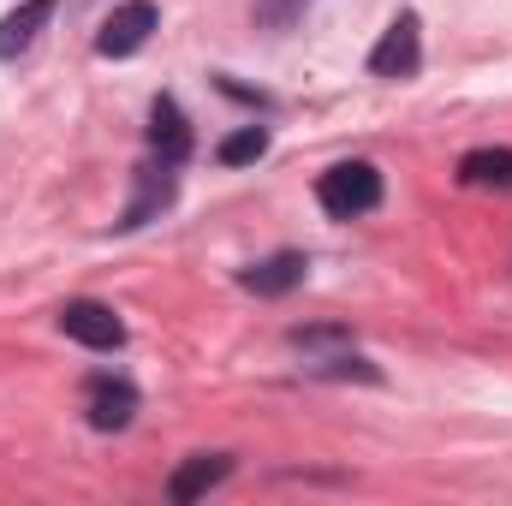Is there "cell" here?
Masks as SVG:
<instances>
[{"instance_id": "obj_12", "label": "cell", "mask_w": 512, "mask_h": 506, "mask_svg": "<svg viewBox=\"0 0 512 506\" xmlns=\"http://www.w3.org/2000/svg\"><path fill=\"white\" fill-rule=\"evenodd\" d=\"M227 167H245V161H262L268 155V131L262 126H245V131H233V137H221V149H215Z\"/></svg>"}, {"instance_id": "obj_5", "label": "cell", "mask_w": 512, "mask_h": 506, "mask_svg": "<svg viewBox=\"0 0 512 506\" xmlns=\"http://www.w3.org/2000/svg\"><path fill=\"white\" fill-rule=\"evenodd\" d=\"M179 197V173H173V161H161V167H137V191H131L126 215L114 221L120 233H137V227H149L167 203Z\"/></svg>"}, {"instance_id": "obj_8", "label": "cell", "mask_w": 512, "mask_h": 506, "mask_svg": "<svg viewBox=\"0 0 512 506\" xmlns=\"http://www.w3.org/2000/svg\"><path fill=\"white\" fill-rule=\"evenodd\" d=\"M149 143H155V155H161V161H173V167L191 155V126H185L179 102H167V96H161V102L149 108Z\"/></svg>"}, {"instance_id": "obj_2", "label": "cell", "mask_w": 512, "mask_h": 506, "mask_svg": "<svg viewBox=\"0 0 512 506\" xmlns=\"http://www.w3.org/2000/svg\"><path fill=\"white\" fill-rule=\"evenodd\" d=\"M155 30H161L155 0H126V6H114V12H108V24L96 30V54H102V60H131Z\"/></svg>"}, {"instance_id": "obj_13", "label": "cell", "mask_w": 512, "mask_h": 506, "mask_svg": "<svg viewBox=\"0 0 512 506\" xmlns=\"http://www.w3.org/2000/svg\"><path fill=\"white\" fill-rule=\"evenodd\" d=\"M256 18L280 30V24H292V0H256Z\"/></svg>"}, {"instance_id": "obj_6", "label": "cell", "mask_w": 512, "mask_h": 506, "mask_svg": "<svg viewBox=\"0 0 512 506\" xmlns=\"http://www.w3.org/2000/svg\"><path fill=\"white\" fill-rule=\"evenodd\" d=\"M233 477V453H191L179 471H173V483H167V501H197V495H209L215 483H227Z\"/></svg>"}, {"instance_id": "obj_1", "label": "cell", "mask_w": 512, "mask_h": 506, "mask_svg": "<svg viewBox=\"0 0 512 506\" xmlns=\"http://www.w3.org/2000/svg\"><path fill=\"white\" fill-rule=\"evenodd\" d=\"M316 203H322L334 221H358V215H370V209L382 203V173H376L370 161H340V167L322 173Z\"/></svg>"}, {"instance_id": "obj_4", "label": "cell", "mask_w": 512, "mask_h": 506, "mask_svg": "<svg viewBox=\"0 0 512 506\" xmlns=\"http://www.w3.org/2000/svg\"><path fill=\"white\" fill-rule=\"evenodd\" d=\"M60 334L90 346V352H114L126 340V322L108 304H96V298H72V304H60Z\"/></svg>"}, {"instance_id": "obj_11", "label": "cell", "mask_w": 512, "mask_h": 506, "mask_svg": "<svg viewBox=\"0 0 512 506\" xmlns=\"http://www.w3.org/2000/svg\"><path fill=\"white\" fill-rule=\"evenodd\" d=\"M465 185H512V149H471L459 161Z\"/></svg>"}, {"instance_id": "obj_10", "label": "cell", "mask_w": 512, "mask_h": 506, "mask_svg": "<svg viewBox=\"0 0 512 506\" xmlns=\"http://www.w3.org/2000/svg\"><path fill=\"white\" fill-rule=\"evenodd\" d=\"M304 256L298 251H280L268 256V262H256V268H245V292H256V298H280V292H292L298 280H304Z\"/></svg>"}, {"instance_id": "obj_9", "label": "cell", "mask_w": 512, "mask_h": 506, "mask_svg": "<svg viewBox=\"0 0 512 506\" xmlns=\"http://www.w3.org/2000/svg\"><path fill=\"white\" fill-rule=\"evenodd\" d=\"M54 6H60V0H24L18 12H6V18H0V60L24 54V48L36 42V30L54 18Z\"/></svg>"}, {"instance_id": "obj_7", "label": "cell", "mask_w": 512, "mask_h": 506, "mask_svg": "<svg viewBox=\"0 0 512 506\" xmlns=\"http://www.w3.org/2000/svg\"><path fill=\"white\" fill-rule=\"evenodd\" d=\"M131 417H137V387L131 381H90V429H102V435H114V429H126Z\"/></svg>"}, {"instance_id": "obj_3", "label": "cell", "mask_w": 512, "mask_h": 506, "mask_svg": "<svg viewBox=\"0 0 512 506\" xmlns=\"http://www.w3.org/2000/svg\"><path fill=\"white\" fill-rule=\"evenodd\" d=\"M417 66H423V24H417V12H399L387 24V36L370 48V72L376 78H417Z\"/></svg>"}]
</instances>
